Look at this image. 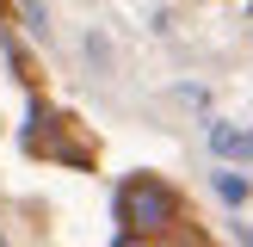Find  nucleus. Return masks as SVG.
I'll use <instances>...</instances> for the list:
<instances>
[{
	"mask_svg": "<svg viewBox=\"0 0 253 247\" xmlns=\"http://www.w3.org/2000/svg\"><path fill=\"white\" fill-rule=\"evenodd\" d=\"M173 216H179V198H173V185H161L155 173H136V179L118 185L124 235H161V229H173Z\"/></svg>",
	"mask_w": 253,
	"mask_h": 247,
	"instance_id": "1",
	"label": "nucleus"
},
{
	"mask_svg": "<svg viewBox=\"0 0 253 247\" xmlns=\"http://www.w3.org/2000/svg\"><path fill=\"white\" fill-rule=\"evenodd\" d=\"M216 192L229 198V204H247V179L241 173H216Z\"/></svg>",
	"mask_w": 253,
	"mask_h": 247,
	"instance_id": "2",
	"label": "nucleus"
},
{
	"mask_svg": "<svg viewBox=\"0 0 253 247\" xmlns=\"http://www.w3.org/2000/svg\"><path fill=\"white\" fill-rule=\"evenodd\" d=\"M25 6V25H31V37H49V12H43V0H19Z\"/></svg>",
	"mask_w": 253,
	"mask_h": 247,
	"instance_id": "3",
	"label": "nucleus"
},
{
	"mask_svg": "<svg viewBox=\"0 0 253 247\" xmlns=\"http://www.w3.org/2000/svg\"><path fill=\"white\" fill-rule=\"evenodd\" d=\"M235 235H241V247H253V222H235Z\"/></svg>",
	"mask_w": 253,
	"mask_h": 247,
	"instance_id": "4",
	"label": "nucleus"
},
{
	"mask_svg": "<svg viewBox=\"0 0 253 247\" xmlns=\"http://www.w3.org/2000/svg\"><path fill=\"white\" fill-rule=\"evenodd\" d=\"M111 247H136V235H124V241H111Z\"/></svg>",
	"mask_w": 253,
	"mask_h": 247,
	"instance_id": "5",
	"label": "nucleus"
},
{
	"mask_svg": "<svg viewBox=\"0 0 253 247\" xmlns=\"http://www.w3.org/2000/svg\"><path fill=\"white\" fill-rule=\"evenodd\" d=\"M0 6H6V0H0Z\"/></svg>",
	"mask_w": 253,
	"mask_h": 247,
	"instance_id": "6",
	"label": "nucleus"
},
{
	"mask_svg": "<svg viewBox=\"0 0 253 247\" xmlns=\"http://www.w3.org/2000/svg\"><path fill=\"white\" fill-rule=\"evenodd\" d=\"M0 247H6V241H0Z\"/></svg>",
	"mask_w": 253,
	"mask_h": 247,
	"instance_id": "7",
	"label": "nucleus"
}]
</instances>
